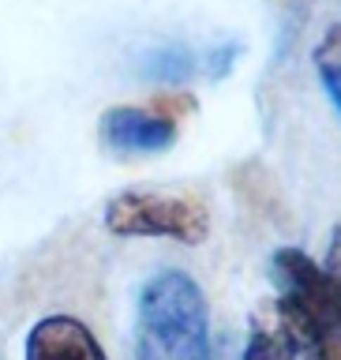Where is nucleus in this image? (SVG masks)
<instances>
[{
  "mask_svg": "<svg viewBox=\"0 0 341 360\" xmlns=\"http://www.w3.org/2000/svg\"><path fill=\"white\" fill-rule=\"evenodd\" d=\"M135 360H210V311L188 270H157L139 292Z\"/></svg>",
  "mask_w": 341,
  "mask_h": 360,
  "instance_id": "1",
  "label": "nucleus"
},
{
  "mask_svg": "<svg viewBox=\"0 0 341 360\" xmlns=\"http://www.w3.org/2000/svg\"><path fill=\"white\" fill-rule=\"evenodd\" d=\"M274 278L300 319L319 342V360H341V289L300 248L274 252Z\"/></svg>",
  "mask_w": 341,
  "mask_h": 360,
  "instance_id": "2",
  "label": "nucleus"
},
{
  "mask_svg": "<svg viewBox=\"0 0 341 360\" xmlns=\"http://www.w3.org/2000/svg\"><path fill=\"white\" fill-rule=\"evenodd\" d=\"M105 225L117 236H165L180 244H202L210 233V214L188 195L120 191L105 207Z\"/></svg>",
  "mask_w": 341,
  "mask_h": 360,
  "instance_id": "3",
  "label": "nucleus"
},
{
  "mask_svg": "<svg viewBox=\"0 0 341 360\" xmlns=\"http://www.w3.org/2000/svg\"><path fill=\"white\" fill-rule=\"evenodd\" d=\"M244 360H319V342L285 297H270L252 315Z\"/></svg>",
  "mask_w": 341,
  "mask_h": 360,
  "instance_id": "4",
  "label": "nucleus"
},
{
  "mask_svg": "<svg viewBox=\"0 0 341 360\" xmlns=\"http://www.w3.org/2000/svg\"><path fill=\"white\" fill-rule=\"evenodd\" d=\"M101 139L112 150L157 154L176 143V120L139 105H117V109H105V117H101Z\"/></svg>",
  "mask_w": 341,
  "mask_h": 360,
  "instance_id": "5",
  "label": "nucleus"
},
{
  "mask_svg": "<svg viewBox=\"0 0 341 360\" xmlns=\"http://www.w3.org/2000/svg\"><path fill=\"white\" fill-rule=\"evenodd\" d=\"M22 360H109L101 342L75 315H45L30 326Z\"/></svg>",
  "mask_w": 341,
  "mask_h": 360,
  "instance_id": "6",
  "label": "nucleus"
},
{
  "mask_svg": "<svg viewBox=\"0 0 341 360\" xmlns=\"http://www.w3.org/2000/svg\"><path fill=\"white\" fill-rule=\"evenodd\" d=\"M191 72H195V56L184 45H162L143 60V79H150V83L176 86V83H188Z\"/></svg>",
  "mask_w": 341,
  "mask_h": 360,
  "instance_id": "7",
  "label": "nucleus"
},
{
  "mask_svg": "<svg viewBox=\"0 0 341 360\" xmlns=\"http://www.w3.org/2000/svg\"><path fill=\"white\" fill-rule=\"evenodd\" d=\"M315 68H319L326 94H330V101L341 112V27L326 30V38L319 41V49H315Z\"/></svg>",
  "mask_w": 341,
  "mask_h": 360,
  "instance_id": "8",
  "label": "nucleus"
},
{
  "mask_svg": "<svg viewBox=\"0 0 341 360\" xmlns=\"http://www.w3.org/2000/svg\"><path fill=\"white\" fill-rule=\"evenodd\" d=\"M323 270L334 278V285L341 289V221L334 225V233H330V248H326V263Z\"/></svg>",
  "mask_w": 341,
  "mask_h": 360,
  "instance_id": "9",
  "label": "nucleus"
}]
</instances>
